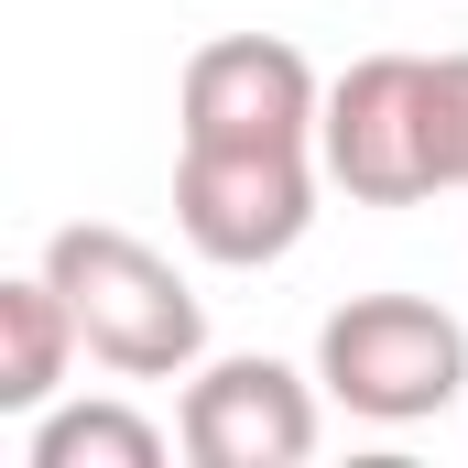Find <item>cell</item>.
I'll use <instances>...</instances> for the list:
<instances>
[{
	"label": "cell",
	"mask_w": 468,
	"mask_h": 468,
	"mask_svg": "<svg viewBox=\"0 0 468 468\" xmlns=\"http://www.w3.org/2000/svg\"><path fill=\"white\" fill-rule=\"evenodd\" d=\"M44 272L77 305V338H88L99 370H120V381H186L207 359V305H197V283L153 239L110 229V218H77V229L44 239Z\"/></svg>",
	"instance_id": "6da1fadb"
},
{
	"label": "cell",
	"mask_w": 468,
	"mask_h": 468,
	"mask_svg": "<svg viewBox=\"0 0 468 468\" xmlns=\"http://www.w3.org/2000/svg\"><path fill=\"white\" fill-rule=\"evenodd\" d=\"M316 381L359 425H425L468 392V327L425 294H349L316 327Z\"/></svg>",
	"instance_id": "7a4b0ae2"
},
{
	"label": "cell",
	"mask_w": 468,
	"mask_h": 468,
	"mask_svg": "<svg viewBox=\"0 0 468 468\" xmlns=\"http://www.w3.org/2000/svg\"><path fill=\"white\" fill-rule=\"evenodd\" d=\"M316 142H186L175 153V229L218 272H261L316 229Z\"/></svg>",
	"instance_id": "3957f363"
},
{
	"label": "cell",
	"mask_w": 468,
	"mask_h": 468,
	"mask_svg": "<svg viewBox=\"0 0 468 468\" xmlns=\"http://www.w3.org/2000/svg\"><path fill=\"white\" fill-rule=\"evenodd\" d=\"M316 164L359 207H425L436 197V164H425V55H359L349 77H327Z\"/></svg>",
	"instance_id": "277c9868"
},
{
	"label": "cell",
	"mask_w": 468,
	"mask_h": 468,
	"mask_svg": "<svg viewBox=\"0 0 468 468\" xmlns=\"http://www.w3.org/2000/svg\"><path fill=\"white\" fill-rule=\"evenodd\" d=\"M316 392L305 370H283L272 349H229L186 370V403H175V447L197 468H294L316 458Z\"/></svg>",
	"instance_id": "5b68a950"
},
{
	"label": "cell",
	"mask_w": 468,
	"mask_h": 468,
	"mask_svg": "<svg viewBox=\"0 0 468 468\" xmlns=\"http://www.w3.org/2000/svg\"><path fill=\"white\" fill-rule=\"evenodd\" d=\"M316 120H327V77L283 33H218L186 55V88H175L186 142H316Z\"/></svg>",
	"instance_id": "8992f818"
},
{
	"label": "cell",
	"mask_w": 468,
	"mask_h": 468,
	"mask_svg": "<svg viewBox=\"0 0 468 468\" xmlns=\"http://www.w3.org/2000/svg\"><path fill=\"white\" fill-rule=\"evenodd\" d=\"M77 305L55 294V272L33 261V272H11L0 283V414H44L55 392H66V370H77Z\"/></svg>",
	"instance_id": "52a82bcc"
},
{
	"label": "cell",
	"mask_w": 468,
	"mask_h": 468,
	"mask_svg": "<svg viewBox=\"0 0 468 468\" xmlns=\"http://www.w3.org/2000/svg\"><path fill=\"white\" fill-rule=\"evenodd\" d=\"M22 458L33 468H164V425L131 403H44Z\"/></svg>",
	"instance_id": "ba28073f"
},
{
	"label": "cell",
	"mask_w": 468,
	"mask_h": 468,
	"mask_svg": "<svg viewBox=\"0 0 468 468\" xmlns=\"http://www.w3.org/2000/svg\"><path fill=\"white\" fill-rule=\"evenodd\" d=\"M425 164L436 197H468V55H425Z\"/></svg>",
	"instance_id": "9c48e42d"
}]
</instances>
